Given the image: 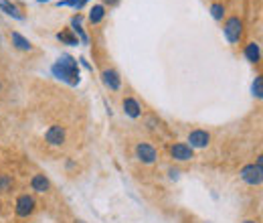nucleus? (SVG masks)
<instances>
[{"label": "nucleus", "mask_w": 263, "mask_h": 223, "mask_svg": "<svg viewBox=\"0 0 263 223\" xmlns=\"http://www.w3.org/2000/svg\"><path fill=\"white\" fill-rule=\"evenodd\" d=\"M239 177H241L243 183H247V185H251V187H259V185L263 183V169H261L259 164L251 162V164H245V166L239 171Z\"/></svg>", "instance_id": "3"}, {"label": "nucleus", "mask_w": 263, "mask_h": 223, "mask_svg": "<svg viewBox=\"0 0 263 223\" xmlns=\"http://www.w3.org/2000/svg\"><path fill=\"white\" fill-rule=\"evenodd\" d=\"M79 223H81V221H79Z\"/></svg>", "instance_id": "23"}, {"label": "nucleus", "mask_w": 263, "mask_h": 223, "mask_svg": "<svg viewBox=\"0 0 263 223\" xmlns=\"http://www.w3.org/2000/svg\"><path fill=\"white\" fill-rule=\"evenodd\" d=\"M15 189V179L11 175H0V193H11Z\"/></svg>", "instance_id": "16"}, {"label": "nucleus", "mask_w": 263, "mask_h": 223, "mask_svg": "<svg viewBox=\"0 0 263 223\" xmlns=\"http://www.w3.org/2000/svg\"><path fill=\"white\" fill-rule=\"evenodd\" d=\"M223 33H225V37H227V41H229L231 45L239 43L241 37H243V21H241L239 17H229V19L225 21Z\"/></svg>", "instance_id": "2"}, {"label": "nucleus", "mask_w": 263, "mask_h": 223, "mask_svg": "<svg viewBox=\"0 0 263 223\" xmlns=\"http://www.w3.org/2000/svg\"><path fill=\"white\" fill-rule=\"evenodd\" d=\"M35 209H37V199H35L33 195H29V193L19 195V199H17V203H15V213H17V217H23V219H25V217L33 215Z\"/></svg>", "instance_id": "4"}, {"label": "nucleus", "mask_w": 263, "mask_h": 223, "mask_svg": "<svg viewBox=\"0 0 263 223\" xmlns=\"http://www.w3.org/2000/svg\"><path fill=\"white\" fill-rule=\"evenodd\" d=\"M243 53H245V59H247L249 63H259V59H261V47H259V43H255V41L247 43Z\"/></svg>", "instance_id": "13"}, {"label": "nucleus", "mask_w": 263, "mask_h": 223, "mask_svg": "<svg viewBox=\"0 0 263 223\" xmlns=\"http://www.w3.org/2000/svg\"><path fill=\"white\" fill-rule=\"evenodd\" d=\"M101 81H103V85H105L107 89H111V91H119V87H121V77H119V73H117L115 69H111V67H105V69L101 71Z\"/></svg>", "instance_id": "9"}, {"label": "nucleus", "mask_w": 263, "mask_h": 223, "mask_svg": "<svg viewBox=\"0 0 263 223\" xmlns=\"http://www.w3.org/2000/svg\"><path fill=\"white\" fill-rule=\"evenodd\" d=\"M103 19H105V7H103V5H95V7L89 11V23H91V25H99Z\"/></svg>", "instance_id": "15"}, {"label": "nucleus", "mask_w": 263, "mask_h": 223, "mask_svg": "<svg viewBox=\"0 0 263 223\" xmlns=\"http://www.w3.org/2000/svg\"><path fill=\"white\" fill-rule=\"evenodd\" d=\"M5 89V83H3V79H0V91H3Z\"/></svg>", "instance_id": "22"}, {"label": "nucleus", "mask_w": 263, "mask_h": 223, "mask_svg": "<svg viewBox=\"0 0 263 223\" xmlns=\"http://www.w3.org/2000/svg\"><path fill=\"white\" fill-rule=\"evenodd\" d=\"M53 73H55L57 77L69 81V83H77V81H79V69H77L75 59H71V57L59 59V63L53 67Z\"/></svg>", "instance_id": "1"}, {"label": "nucleus", "mask_w": 263, "mask_h": 223, "mask_svg": "<svg viewBox=\"0 0 263 223\" xmlns=\"http://www.w3.org/2000/svg\"><path fill=\"white\" fill-rule=\"evenodd\" d=\"M186 144L194 150V148H207L211 144V134L203 128H196L192 132H188V138H186Z\"/></svg>", "instance_id": "6"}, {"label": "nucleus", "mask_w": 263, "mask_h": 223, "mask_svg": "<svg viewBox=\"0 0 263 223\" xmlns=\"http://www.w3.org/2000/svg\"><path fill=\"white\" fill-rule=\"evenodd\" d=\"M11 41H13V47L15 49H19V51H25V53H29V51H33L35 47H33V43L27 39V37H23L21 33H11Z\"/></svg>", "instance_id": "12"}, {"label": "nucleus", "mask_w": 263, "mask_h": 223, "mask_svg": "<svg viewBox=\"0 0 263 223\" xmlns=\"http://www.w3.org/2000/svg\"><path fill=\"white\" fill-rule=\"evenodd\" d=\"M253 93H255L257 97H261V77L255 79V83H253Z\"/></svg>", "instance_id": "19"}, {"label": "nucleus", "mask_w": 263, "mask_h": 223, "mask_svg": "<svg viewBox=\"0 0 263 223\" xmlns=\"http://www.w3.org/2000/svg\"><path fill=\"white\" fill-rule=\"evenodd\" d=\"M45 140H47V144H51V146H63L65 140H67V130H65L63 126L55 124V126H51V128L45 132Z\"/></svg>", "instance_id": "8"}, {"label": "nucleus", "mask_w": 263, "mask_h": 223, "mask_svg": "<svg viewBox=\"0 0 263 223\" xmlns=\"http://www.w3.org/2000/svg\"><path fill=\"white\" fill-rule=\"evenodd\" d=\"M103 3H105V5H109V7H111V5H115V3H117V0H103Z\"/></svg>", "instance_id": "20"}, {"label": "nucleus", "mask_w": 263, "mask_h": 223, "mask_svg": "<svg viewBox=\"0 0 263 223\" xmlns=\"http://www.w3.org/2000/svg\"><path fill=\"white\" fill-rule=\"evenodd\" d=\"M170 156L174 160H178V162H188V160L194 158V150L186 142H174L170 146Z\"/></svg>", "instance_id": "7"}, {"label": "nucleus", "mask_w": 263, "mask_h": 223, "mask_svg": "<svg viewBox=\"0 0 263 223\" xmlns=\"http://www.w3.org/2000/svg\"><path fill=\"white\" fill-rule=\"evenodd\" d=\"M57 39H59L61 43H65V45H79L77 37H73V35H71V31H63V33H57Z\"/></svg>", "instance_id": "17"}, {"label": "nucleus", "mask_w": 263, "mask_h": 223, "mask_svg": "<svg viewBox=\"0 0 263 223\" xmlns=\"http://www.w3.org/2000/svg\"><path fill=\"white\" fill-rule=\"evenodd\" d=\"M211 15H213L215 21H223V17H225V5L215 3V5L211 7Z\"/></svg>", "instance_id": "18"}, {"label": "nucleus", "mask_w": 263, "mask_h": 223, "mask_svg": "<svg viewBox=\"0 0 263 223\" xmlns=\"http://www.w3.org/2000/svg\"><path fill=\"white\" fill-rule=\"evenodd\" d=\"M243 223H257V221H255V219H245Z\"/></svg>", "instance_id": "21"}, {"label": "nucleus", "mask_w": 263, "mask_h": 223, "mask_svg": "<svg viewBox=\"0 0 263 223\" xmlns=\"http://www.w3.org/2000/svg\"><path fill=\"white\" fill-rule=\"evenodd\" d=\"M31 189H33L35 193L45 195V193L51 191V181H49L45 175H35V177L31 179Z\"/></svg>", "instance_id": "11"}, {"label": "nucleus", "mask_w": 263, "mask_h": 223, "mask_svg": "<svg viewBox=\"0 0 263 223\" xmlns=\"http://www.w3.org/2000/svg\"><path fill=\"white\" fill-rule=\"evenodd\" d=\"M121 107H123V114H125V116H129L132 120H136V118H140V116H142V105L138 103V99H134L132 95L123 97Z\"/></svg>", "instance_id": "10"}, {"label": "nucleus", "mask_w": 263, "mask_h": 223, "mask_svg": "<svg viewBox=\"0 0 263 223\" xmlns=\"http://www.w3.org/2000/svg\"><path fill=\"white\" fill-rule=\"evenodd\" d=\"M136 158L142 164H154L158 160V150L150 142H138L136 144Z\"/></svg>", "instance_id": "5"}, {"label": "nucleus", "mask_w": 263, "mask_h": 223, "mask_svg": "<svg viewBox=\"0 0 263 223\" xmlns=\"http://www.w3.org/2000/svg\"><path fill=\"white\" fill-rule=\"evenodd\" d=\"M0 9H3L9 17H13V19H17V21H25V15L21 13V9L17 7V5H13L11 0H0Z\"/></svg>", "instance_id": "14"}]
</instances>
